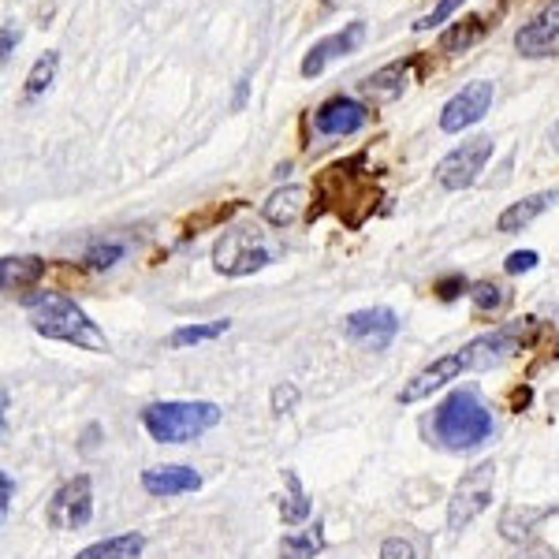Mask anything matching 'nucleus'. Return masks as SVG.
<instances>
[{
	"label": "nucleus",
	"instance_id": "obj_21",
	"mask_svg": "<svg viewBox=\"0 0 559 559\" xmlns=\"http://www.w3.org/2000/svg\"><path fill=\"white\" fill-rule=\"evenodd\" d=\"M318 552H324V526L321 522L306 526L302 534H287L284 545H280V559H313Z\"/></svg>",
	"mask_w": 559,
	"mask_h": 559
},
{
	"label": "nucleus",
	"instance_id": "obj_20",
	"mask_svg": "<svg viewBox=\"0 0 559 559\" xmlns=\"http://www.w3.org/2000/svg\"><path fill=\"white\" fill-rule=\"evenodd\" d=\"M142 548H146V537L142 534H120V537H108V540H97V545L83 548L75 559H139Z\"/></svg>",
	"mask_w": 559,
	"mask_h": 559
},
{
	"label": "nucleus",
	"instance_id": "obj_36",
	"mask_svg": "<svg viewBox=\"0 0 559 559\" xmlns=\"http://www.w3.org/2000/svg\"><path fill=\"white\" fill-rule=\"evenodd\" d=\"M519 559H556L548 548H534V552H526V556H519Z\"/></svg>",
	"mask_w": 559,
	"mask_h": 559
},
{
	"label": "nucleus",
	"instance_id": "obj_37",
	"mask_svg": "<svg viewBox=\"0 0 559 559\" xmlns=\"http://www.w3.org/2000/svg\"><path fill=\"white\" fill-rule=\"evenodd\" d=\"M242 102H247V83H239V94H236V108H242Z\"/></svg>",
	"mask_w": 559,
	"mask_h": 559
},
{
	"label": "nucleus",
	"instance_id": "obj_4",
	"mask_svg": "<svg viewBox=\"0 0 559 559\" xmlns=\"http://www.w3.org/2000/svg\"><path fill=\"white\" fill-rule=\"evenodd\" d=\"M366 157L358 153V157L350 160H340V165L324 168L321 179H318V210H313V216H321L324 210H336L344 221L350 224L355 221V213H350V205H362V213H369L377 205V187L373 179H369L366 173Z\"/></svg>",
	"mask_w": 559,
	"mask_h": 559
},
{
	"label": "nucleus",
	"instance_id": "obj_28",
	"mask_svg": "<svg viewBox=\"0 0 559 559\" xmlns=\"http://www.w3.org/2000/svg\"><path fill=\"white\" fill-rule=\"evenodd\" d=\"M123 254H128V242H123V239H108V242H97V247H90L86 261H90V269H112Z\"/></svg>",
	"mask_w": 559,
	"mask_h": 559
},
{
	"label": "nucleus",
	"instance_id": "obj_3",
	"mask_svg": "<svg viewBox=\"0 0 559 559\" xmlns=\"http://www.w3.org/2000/svg\"><path fill=\"white\" fill-rule=\"evenodd\" d=\"M142 426H146V432L157 444H187V440H198L202 432L221 426V407L205 400L150 403V407L142 411Z\"/></svg>",
	"mask_w": 559,
	"mask_h": 559
},
{
	"label": "nucleus",
	"instance_id": "obj_15",
	"mask_svg": "<svg viewBox=\"0 0 559 559\" xmlns=\"http://www.w3.org/2000/svg\"><path fill=\"white\" fill-rule=\"evenodd\" d=\"M411 68H414V60H395V64L373 71L366 83H358V90H362V97H369L373 105H392V102H400L403 90H407Z\"/></svg>",
	"mask_w": 559,
	"mask_h": 559
},
{
	"label": "nucleus",
	"instance_id": "obj_1",
	"mask_svg": "<svg viewBox=\"0 0 559 559\" xmlns=\"http://www.w3.org/2000/svg\"><path fill=\"white\" fill-rule=\"evenodd\" d=\"M31 313V329L45 340H60V344L83 347V350H108L105 332L83 313V306L60 292H34L23 299Z\"/></svg>",
	"mask_w": 559,
	"mask_h": 559
},
{
	"label": "nucleus",
	"instance_id": "obj_34",
	"mask_svg": "<svg viewBox=\"0 0 559 559\" xmlns=\"http://www.w3.org/2000/svg\"><path fill=\"white\" fill-rule=\"evenodd\" d=\"M12 492H15V485H12V477H0V515H8V508H12Z\"/></svg>",
	"mask_w": 559,
	"mask_h": 559
},
{
	"label": "nucleus",
	"instance_id": "obj_18",
	"mask_svg": "<svg viewBox=\"0 0 559 559\" xmlns=\"http://www.w3.org/2000/svg\"><path fill=\"white\" fill-rule=\"evenodd\" d=\"M302 213H306V187H284V191H276L265 202V210H261V216H265L273 228H292Z\"/></svg>",
	"mask_w": 559,
	"mask_h": 559
},
{
	"label": "nucleus",
	"instance_id": "obj_16",
	"mask_svg": "<svg viewBox=\"0 0 559 559\" xmlns=\"http://www.w3.org/2000/svg\"><path fill=\"white\" fill-rule=\"evenodd\" d=\"M142 489L150 496H183L202 489V474L191 471V466H153V471L142 474Z\"/></svg>",
	"mask_w": 559,
	"mask_h": 559
},
{
	"label": "nucleus",
	"instance_id": "obj_6",
	"mask_svg": "<svg viewBox=\"0 0 559 559\" xmlns=\"http://www.w3.org/2000/svg\"><path fill=\"white\" fill-rule=\"evenodd\" d=\"M269 250L261 247V239L254 236L250 228H231L216 239L213 247V265L216 273L224 276H247V273H258V269L269 265Z\"/></svg>",
	"mask_w": 559,
	"mask_h": 559
},
{
	"label": "nucleus",
	"instance_id": "obj_27",
	"mask_svg": "<svg viewBox=\"0 0 559 559\" xmlns=\"http://www.w3.org/2000/svg\"><path fill=\"white\" fill-rule=\"evenodd\" d=\"M57 68H60L57 52H45L38 64L31 68V75H26V97H41L52 86V79H57Z\"/></svg>",
	"mask_w": 559,
	"mask_h": 559
},
{
	"label": "nucleus",
	"instance_id": "obj_26",
	"mask_svg": "<svg viewBox=\"0 0 559 559\" xmlns=\"http://www.w3.org/2000/svg\"><path fill=\"white\" fill-rule=\"evenodd\" d=\"M231 329V321H210V324H183V329L173 332V340H168V347H191V344H210V340L224 336V332Z\"/></svg>",
	"mask_w": 559,
	"mask_h": 559
},
{
	"label": "nucleus",
	"instance_id": "obj_24",
	"mask_svg": "<svg viewBox=\"0 0 559 559\" xmlns=\"http://www.w3.org/2000/svg\"><path fill=\"white\" fill-rule=\"evenodd\" d=\"M471 299H474V313L477 318H496V313H503L508 310V302H511V292L503 284H474L471 287Z\"/></svg>",
	"mask_w": 559,
	"mask_h": 559
},
{
	"label": "nucleus",
	"instance_id": "obj_10",
	"mask_svg": "<svg viewBox=\"0 0 559 559\" xmlns=\"http://www.w3.org/2000/svg\"><path fill=\"white\" fill-rule=\"evenodd\" d=\"M344 332H347L350 344H358V347H366V350H384L395 336H400V318H395L388 306L355 310V313H347Z\"/></svg>",
	"mask_w": 559,
	"mask_h": 559
},
{
	"label": "nucleus",
	"instance_id": "obj_31",
	"mask_svg": "<svg viewBox=\"0 0 559 559\" xmlns=\"http://www.w3.org/2000/svg\"><path fill=\"white\" fill-rule=\"evenodd\" d=\"M295 403H299V388H295V384H276L273 388V411L276 414L295 411Z\"/></svg>",
	"mask_w": 559,
	"mask_h": 559
},
{
	"label": "nucleus",
	"instance_id": "obj_29",
	"mask_svg": "<svg viewBox=\"0 0 559 559\" xmlns=\"http://www.w3.org/2000/svg\"><path fill=\"white\" fill-rule=\"evenodd\" d=\"M466 0H440L437 8H432V12L426 15V20L418 23V31H432V26H440V23H448L452 20V15L459 12V8H463Z\"/></svg>",
	"mask_w": 559,
	"mask_h": 559
},
{
	"label": "nucleus",
	"instance_id": "obj_30",
	"mask_svg": "<svg viewBox=\"0 0 559 559\" xmlns=\"http://www.w3.org/2000/svg\"><path fill=\"white\" fill-rule=\"evenodd\" d=\"M537 250H515L508 261H503V269H508L511 276H519V273H530V269H537Z\"/></svg>",
	"mask_w": 559,
	"mask_h": 559
},
{
	"label": "nucleus",
	"instance_id": "obj_5",
	"mask_svg": "<svg viewBox=\"0 0 559 559\" xmlns=\"http://www.w3.org/2000/svg\"><path fill=\"white\" fill-rule=\"evenodd\" d=\"M492 485H496V466L477 463L474 471L463 474V481L455 485L452 500H448V526L466 530L492 503Z\"/></svg>",
	"mask_w": 559,
	"mask_h": 559
},
{
	"label": "nucleus",
	"instance_id": "obj_25",
	"mask_svg": "<svg viewBox=\"0 0 559 559\" xmlns=\"http://www.w3.org/2000/svg\"><path fill=\"white\" fill-rule=\"evenodd\" d=\"M485 34V20L481 15H466L459 20L452 31L440 34V52H455V49H471V45Z\"/></svg>",
	"mask_w": 559,
	"mask_h": 559
},
{
	"label": "nucleus",
	"instance_id": "obj_11",
	"mask_svg": "<svg viewBox=\"0 0 559 559\" xmlns=\"http://www.w3.org/2000/svg\"><path fill=\"white\" fill-rule=\"evenodd\" d=\"M515 49L530 60L559 57V0H552L548 8H540L534 20L522 26L515 34Z\"/></svg>",
	"mask_w": 559,
	"mask_h": 559
},
{
	"label": "nucleus",
	"instance_id": "obj_23",
	"mask_svg": "<svg viewBox=\"0 0 559 559\" xmlns=\"http://www.w3.org/2000/svg\"><path fill=\"white\" fill-rule=\"evenodd\" d=\"M284 481H287V500H280V519H284L287 526H299V522L310 519V500H306L302 481L295 471H284Z\"/></svg>",
	"mask_w": 559,
	"mask_h": 559
},
{
	"label": "nucleus",
	"instance_id": "obj_9",
	"mask_svg": "<svg viewBox=\"0 0 559 559\" xmlns=\"http://www.w3.org/2000/svg\"><path fill=\"white\" fill-rule=\"evenodd\" d=\"M489 108H492V83L477 79V83L463 86L452 102L440 108V131L459 134V131L474 128V123L485 120V112H489Z\"/></svg>",
	"mask_w": 559,
	"mask_h": 559
},
{
	"label": "nucleus",
	"instance_id": "obj_14",
	"mask_svg": "<svg viewBox=\"0 0 559 559\" xmlns=\"http://www.w3.org/2000/svg\"><path fill=\"white\" fill-rule=\"evenodd\" d=\"M459 373H466V362H463V355H444V358H437L432 366L421 369L418 377H411V384H403V392H400V403H418V400H426V395H432L437 388H444L448 381H459Z\"/></svg>",
	"mask_w": 559,
	"mask_h": 559
},
{
	"label": "nucleus",
	"instance_id": "obj_33",
	"mask_svg": "<svg viewBox=\"0 0 559 559\" xmlns=\"http://www.w3.org/2000/svg\"><path fill=\"white\" fill-rule=\"evenodd\" d=\"M466 287H471V284H466V276H448V280H440V284H437V295L444 302H452V299H459V295L466 292Z\"/></svg>",
	"mask_w": 559,
	"mask_h": 559
},
{
	"label": "nucleus",
	"instance_id": "obj_32",
	"mask_svg": "<svg viewBox=\"0 0 559 559\" xmlns=\"http://www.w3.org/2000/svg\"><path fill=\"white\" fill-rule=\"evenodd\" d=\"M381 559H418V556H414V545H411V540L388 537L384 545H381Z\"/></svg>",
	"mask_w": 559,
	"mask_h": 559
},
{
	"label": "nucleus",
	"instance_id": "obj_2",
	"mask_svg": "<svg viewBox=\"0 0 559 559\" xmlns=\"http://www.w3.org/2000/svg\"><path fill=\"white\" fill-rule=\"evenodd\" d=\"M492 437V414L471 388H459L432 414V440L444 452H474Z\"/></svg>",
	"mask_w": 559,
	"mask_h": 559
},
{
	"label": "nucleus",
	"instance_id": "obj_17",
	"mask_svg": "<svg viewBox=\"0 0 559 559\" xmlns=\"http://www.w3.org/2000/svg\"><path fill=\"white\" fill-rule=\"evenodd\" d=\"M556 202H559V191H540V194L522 198V202L508 205V210L500 213V221H496V231H503V236H515V231L530 228V224H534L545 210H552Z\"/></svg>",
	"mask_w": 559,
	"mask_h": 559
},
{
	"label": "nucleus",
	"instance_id": "obj_7",
	"mask_svg": "<svg viewBox=\"0 0 559 559\" xmlns=\"http://www.w3.org/2000/svg\"><path fill=\"white\" fill-rule=\"evenodd\" d=\"M489 157H492V139L489 134H477V139L455 146L444 160H440L437 183L444 187V191H466V187H474V179L485 173Z\"/></svg>",
	"mask_w": 559,
	"mask_h": 559
},
{
	"label": "nucleus",
	"instance_id": "obj_19",
	"mask_svg": "<svg viewBox=\"0 0 559 559\" xmlns=\"http://www.w3.org/2000/svg\"><path fill=\"white\" fill-rule=\"evenodd\" d=\"M45 276V261L41 258H4L0 261V284L4 292H26Z\"/></svg>",
	"mask_w": 559,
	"mask_h": 559
},
{
	"label": "nucleus",
	"instance_id": "obj_12",
	"mask_svg": "<svg viewBox=\"0 0 559 559\" xmlns=\"http://www.w3.org/2000/svg\"><path fill=\"white\" fill-rule=\"evenodd\" d=\"M366 38V23L362 20H355V23H347L344 31H336V34H329V38H321L318 45H313L310 52H306V60H302V79H318L324 68L332 64V60H344L350 57V52L362 45Z\"/></svg>",
	"mask_w": 559,
	"mask_h": 559
},
{
	"label": "nucleus",
	"instance_id": "obj_35",
	"mask_svg": "<svg viewBox=\"0 0 559 559\" xmlns=\"http://www.w3.org/2000/svg\"><path fill=\"white\" fill-rule=\"evenodd\" d=\"M15 41H20V31H12V23H4V52H0V60H12V49H15Z\"/></svg>",
	"mask_w": 559,
	"mask_h": 559
},
{
	"label": "nucleus",
	"instance_id": "obj_8",
	"mask_svg": "<svg viewBox=\"0 0 559 559\" xmlns=\"http://www.w3.org/2000/svg\"><path fill=\"white\" fill-rule=\"evenodd\" d=\"M52 530H83L90 519H94V481L86 474L71 477V481L60 485L49 500V511H45Z\"/></svg>",
	"mask_w": 559,
	"mask_h": 559
},
{
	"label": "nucleus",
	"instance_id": "obj_22",
	"mask_svg": "<svg viewBox=\"0 0 559 559\" xmlns=\"http://www.w3.org/2000/svg\"><path fill=\"white\" fill-rule=\"evenodd\" d=\"M548 515H552V508H508L500 519V534H503V540H522Z\"/></svg>",
	"mask_w": 559,
	"mask_h": 559
},
{
	"label": "nucleus",
	"instance_id": "obj_13",
	"mask_svg": "<svg viewBox=\"0 0 559 559\" xmlns=\"http://www.w3.org/2000/svg\"><path fill=\"white\" fill-rule=\"evenodd\" d=\"M369 108L362 102H355V97H329L318 112H313V128L318 134H329V139H344V134H355L362 131L369 123Z\"/></svg>",
	"mask_w": 559,
	"mask_h": 559
}]
</instances>
